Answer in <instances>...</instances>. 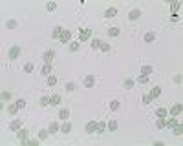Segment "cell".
<instances>
[{
	"instance_id": "obj_11",
	"label": "cell",
	"mask_w": 183,
	"mask_h": 146,
	"mask_svg": "<svg viewBox=\"0 0 183 146\" xmlns=\"http://www.w3.org/2000/svg\"><path fill=\"white\" fill-rule=\"evenodd\" d=\"M59 117H60V121H68V117H70V110L68 108H62L59 112Z\"/></svg>"
},
{
	"instance_id": "obj_18",
	"label": "cell",
	"mask_w": 183,
	"mask_h": 146,
	"mask_svg": "<svg viewBox=\"0 0 183 146\" xmlns=\"http://www.w3.org/2000/svg\"><path fill=\"white\" fill-rule=\"evenodd\" d=\"M172 133H174V135H181V133H183L181 122H178V124H174V126H172Z\"/></svg>"
},
{
	"instance_id": "obj_25",
	"label": "cell",
	"mask_w": 183,
	"mask_h": 146,
	"mask_svg": "<svg viewBox=\"0 0 183 146\" xmlns=\"http://www.w3.org/2000/svg\"><path fill=\"white\" fill-rule=\"evenodd\" d=\"M42 75L44 77H50L51 75V64H44L42 66Z\"/></svg>"
},
{
	"instance_id": "obj_43",
	"label": "cell",
	"mask_w": 183,
	"mask_h": 146,
	"mask_svg": "<svg viewBox=\"0 0 183 146\" xmlns=\"http://www.w3.org/2000/svg\"><path fill=\"white\" fill-rule=\"evenodd\" d=\"M99 50H101V51H104V53H106V51H110V44L101 42V48H99Z\"/></svg>"
},
{
	"instance_id": "obj_3",
	"label": "cell",
	"mask_w": 183,
	"mask_h": 146,
	"mask_svg": "<svg viewBox=\"0 0 183 146\" xmlns=\"http://www.w3.org/2000/svg\"><path fill=\"white\" fill-rule=\"evenodd\" d=\"M59 40H60L62 44H70V42H72V31H70V29H64Z\"/></svg>"
},
{
	"instance_id": "obj_20",
	"label": "cell",
	"mask_w": 183,
	"mask_h": 146,
	"mask_svg": "<svg viewBox=\"0 0 183 146\" xmlns=\"http://www.w3.org/2000/svg\"><path fill=\"white\" fill-rule=\"evenodd\" d=\"M179 8H181V4H179V2H172V4H170V11H172L170 15H178Z\"/></svg>"
},
{
	"instance_id": "obj_38",
	"label": "cell",
	"mask_w": 183,
	"mask_h": 146,
	"mask_svg": "<svg viewBox=\"0 0 183 146\" xmlns=\"http://www.w3.org/2000/svg\"><path fill=\"white\" fill-rule=\"evenodd\" d=\"M57 84V77H55V75H50V77H48V86H55Z\"/></svg>"
},
{
	"instance_id": "obj_46",
	"label": "cell",
	"mask_w": 183,
	"mask_h": 146,
	"mask_svg": "<svg viewBox=\"0 0 183 146\" xmlns=\"http://www.w3.org/2000/svg\"><path fill=\"white\" fill-rule=\"evenodd\" d=\"M8 27H9V29H15V27H17V22H15V20H9V22H8Z\"/></svg>"
},
{
	"instance_id": "obj_42",
	"label": "cell",
	"mask_w": 183,
	"mask_h": 146,
	"mask_svg": "<svg viewBox=\"0 0 183 146\" xmlns=\"http://www.w3.org/2000/svg\"><path fill=\"white\" fill-rule=\"evenodd\" d=\"M17 106H18V110H24L26 108V101L24 99H17Z\"/></svg>"
},
{
	"instance_id": "obj_9",
	"label": "cell",
	"mask_w": 183,
	"mask_h": 146,
	"mask_svg": "<svg viewBox=\"0 0 183 146\" xmlns=\"http://www.w3.org/2000/svg\"><path fill=\"white\" fill-rule=\"evenodd\" d=\"M93 84H95V77H93V75H88V77H84V88H92Z\"/></svg>"
},
{
	"instance_id": "obj_47",
	"label": "cell",
	"mask_w": 183,
	"mask_h": 146,
	"mask_svg": "<svg viewBox=\"0 0 183 146\" xmlns=\"http://www.w3.org/2000/svg\"><path fill=\"white\" fill-rule=\"evenodd\" d=\"M176 84H181V75H174V79H172Z\"/></svg>"
},
{
	"instance_id": "obj_30",
	"label": "cell",
	"mask_w": 183,
	"mask_h": 146,
	"mask_svg": "<svg viewBox=\"0 0 183 146\" xmlns=\"http://www.w3.org/2000/svg\"><path fill=\"white\" fill-rule=\"evenodd\" d=\"M90 46H92V50H99V48H101V40L99 38H92Z\"/></svg>"
},
{
	"instance_id": "obj_21",
	"label": "cell",
	"mask_w": 183,
	"mask_h": 146,
	"mask_svg": "<svg viewBox=\"0 0 183 146\" xmlns=\"http://www.w3.org/2000/svg\"><path fill=\"white\" fill-rule=\"evenodd\" d=\"M17 112H18V106H17V102H11L9 106H8V113H9V115H15Z\"/></svg>"
},
{
	"instance_id": "obj_12",
	"label": "cell",
	"mask_w": 183,
	"mask_h": 146,
	"mask_svg": "<svg viewBox=\"0 0 183 146\" xmlns=\"http://www.w3.org/2000/svg\"><path fill=\"white\" fill-rule=\"evenodd\" d=\"M116 15H117V9H116V8H108V9L104 11V17H106V18H114Z\"/></svg>"
},
{
	"instance_id": "obj_35",
	"label": "cell",
	"mask_w": 183,
	"mask_h": 146,
	"mask_svg": "<svg viewBox=\"0 0 183 146\" xmlns=\"http://www.w3.org/2000/svg\"><path fill=\"white\" fill-rule=\"evenodd\" d=\"M152 101H154V97H152L150 93L143 95V104H152Z\"/></svg>"
},
{
	"instance_id": "obj_44",
	"label": "cell",
	"mask_w": 183,
	"mask_h": 146,
	"mask_svg": "<svg viewBox=\"0 0 183 146\" xmlns=\"http://www.w3.org/2000/svg\"><path fill=\"white\" fill-rule=\"evenodd\" d=\"M50 104V97H40V106H48Z\"/></svg>"
},
{
	"instance_id": "obj_19",
	"label": "cell",
	"mask_w": 183,
	"mask_h": 146,
	"mask_svg": "<svg viewBox=\"0 0 183 146\" xmlns=\"http://www.w3.org/2000/svg\"><path fill=\"white\" fill-rule=\"evenodd\" d=\"M154 71V69H152V66L150 64H145L143 68H141V75H148V77H150V73Z\"/></svg>"
},
{
	"instance_id": "obj_24",
	"label": "cell",
	"mask_w": 183,
	"mask_h": 146,
	"mask_svg": "<svg viewBox=\"0 0 183 146\" xmlns=\"http://www.w3.org/2000/svg\"><path fill=\"white\" fill-rule=\"evenodd\" d=\"M60 131H62V133H70V131H72V124L70 122H62V126H60Z\"/></svg>"
},
{
	"instance_id": "obj_13",
	"label": "cell",
	"mask_w": 183,
	"mask_h": 146,
	"mask_svg": "<svg viewBox=\"0 0 183 146\" xmlns=\"http://www.w3.org/2000/svg\"><path fill=\"white\" fill-rule=\"evenodd\" d=\"M179 121H178V117H170V119H167L165 121V128H172L174 124H178Z\"/></svg>"
},
{
	"instance_id": "obj_16",
	"label": "cell",
	"mask_w": 183,
	"mask_h": 146,
	"mask_svg": "<svg viewBox=\"0 0 183 146\" xmlns=\"http://www.w3.org/2000/svg\"><path fill=\"white\" fill-rule=\"evenodd\" d=\"M141 17V11L139 9H132L130 13H128V18H130V20H137Z\"/></svg>"
},
{
	"instance_id": "obj_2",
	"label": "cell",
	"mask_w": 183,
	"mask_h": 146,
	"mask_svg": "<svg viewBox=\"0 0 183 146\" xmlns=\"http://www.w3.org/2000/svg\"><path fill=\"white\" fill-rule=\"evenodd\" d=\"M181 112H183V106H181V102H176L174 106L170 108V115H172V117H179V115H181Z\"/></svg>"
},
{
	"instance_id": "obj_45",
	"label": "cell",
	"mask_w": 183,
	"mask_h": 146,
	"mask_svg": "<svg viewBox=\"0 0 183 146\" xmlns=\"http://www.w3.org/2000/svg\"><path fill=\"white\" fill-rule=\"evenodd\" d=\"M73 89H75V84H73V82H68L66 84V92H73Z\"/></svg>"
},
{
	"instance_id": "obj_36",
	"label": "cell",
	"mask_w": 183,
	"mask_h": 146,
	"mask_svg": "<svg viewBox=\"0 0 183 146\" xmlns=\"http://www.w3.org/2000/svg\"><path fill=\"white\" fill-rule=\"evenodd\" d=\"M156 40V33H147L145 35V42H154Z\"/></svg>"
},
{
	"instance_id": "obj_8",
	"label": "cell",
	"mask_w": 183,
	"mask_h": 146,
	"mask_svg": "<svg viewBox=\"0 0 183 146\" xmlns=\"http://www.w3.org/2000/svg\"><path fill=\"white\" fill-rule=\"evenodd\" d=\"M20 128H22V121H20V119L11 121V124H9V130H11V131H18Z\"/></svg>"
},
{
	"instance_id": "obj_22",
	"label": "cell",
	"mask_w": 183,
	"mask_h": 146,
	"mask_svg": "<svg viewBox=\"0 0 183 146\" xmlns=\"http://www.w3.org/2000/svg\"><path fill=\"white\" fill-rule=\"evenodd\" d=\"M81 50V42L79 40H72L70 42V51H79Z\"/></svg>"
},
{
	"instance_id": "obj_17",
	"label": "cell",
	"mask_w": 183,
	"mask_h": 146,
	"mask_svg": "<svg viewBox=\"0 0 183 146\" xmlns=\"http://www.w3.org/2000/svg\"><path fill=\"white\" fill-rule=\"evenodd\" d=\"M119 108H121V101H117V99L110 101V110H112V112H117Z\"/></svg>"
},
{
	"instance_id": "obj_34",
	"label": "cell",
	"mask_w": 183,
	"mask_h": 146,
	"mask_svg": "<svg viewBox=\"0 0 183 146\" xmlns=\"http://www.w3.org/2000/svg\"><path fill=\"white\" fill-rule=\"evenodd\" d=\"M0 99H2V102H8V101H11V93L9 92H2Z\"/></svg>"
},
{
	"instance_id": "obj_23",
	"label": "cell",
	"mask_w": 183,
	"mask_h": 146,
	"mask_svg": "<svg viewBox=\"0 0 183 146\" xmlns=\"http://www.w3.org/2000/svg\"><path fill=\"white\" fill-rule=\"evenodd\" d=\"M62 31H64V29H62L60 26L53 27V33H51V35H53V38H60V35H62Z\"/></svg>"
},
{
	"instance_id": "obj_15",
	"label": "cell",
	"mask_w": 183,
	"mask_h": 146,
	"mask_svg": "<svg viewBox=\"0 0 183 146\" xmlns=\"http://www.w3.org/2000/svg\"><path fill=\"white\" fill-rule=\"evenodd\" d=\"M20 143L26 144V146H37L40 143V139H26V141H20Z\"/></svg>"
},
{
	"instance_id": "obj_4",
	"label": "cell",
	"mask_w": 183,
	"mask_h": 146,
	"mask_svg": "<svg viewBox=\"0 0 183 146\" xmlns=\"http://www.w3.org/2000/svg\"><path fill=\"white\" fill-rule=\"evenodd\" d=\"M90 35H92V29H81V33H79V42H86L88 38H90Z\"/></svg>"
},
{
	"instance_id": "obj_27",
	"label": "cell",
	"mask_w": 183,
	"mask_h": 146,
	"mask_svg": "<svg viewBox=\"0 0 183 146\" xmlns=\"http://www.w3.org/2000/svg\"><path fill=\"white\" fill-rule=\"evenodd\" d=\"M156 115H158V117H167L168 115V110L167 108H158V110H156Z\"/></svg>"
},
{
	"instance_id": "obj_7",
	"label": "cell",
	"mask_w": 183,
	"mask_h": 146,
	"mask_svg": "<svg viewBox=\"0 0 183 146\" xmlns=\"http://www.w3.org/2000/svg\"><path fill=\"white\" fill-rule=\"evenodd\" d=\"M84 130L88 131V133H93V131H97V122H95V121H88L86 126H84Z\"/></svg>"
},
{
	"instance_id": "obj_41",
	"label": "cell",
	"mask_w": 183,
	"mask_h": 146,
	"mask_svg": "<svg viewBox=\"0 0 183 146\" xmlns=\"http://www.w3.org/2000/svg\"><path fill=\"white\" fill-rule=\"evenodd\" d=\"M123 86H125L126 89H132V88H134V80H132V79H126V80H125V84H123Z\"/></svg>"
},
{
	"instance_id": "obj_37",
	"label": "cell",
	"mask_w": 183,
	"mask_h": 146,
	"mask_svg": "<svg viewBox=\"0 0 183 146\" xmlns=\"http://www.w3.org/2000/svg\"><path fill=\"white\" fill-rule=\"evenodd\" d=\"M33 68H35V66H33V62H26V64H24V71L26 73H31Z\"/></svg>"
},
{
	"instance_id": "obj_33",
	"label": "cell",
	"mask_w": 183,
	"mask_h": 146,
	"mask_svg": "<svg viewBox=\"0 0 183 146\" xmlns=\"http://www.w3.org/2000/svg\"><path fill=\"white\" fill-rule=\"evenodd\" d=\"M48 133H50L48 130H40L39 131V139H40V141H46V139H48Z\"/></svg>"
},
{
	"instance_id": "obj_29",
	"label": "cell",
	"mask_w": 183,
	"mask_h": 146,
	"mask_svg": "<svg viewBox=\"0 0 183 146\" xmlns=\"http://www.w3.org/2000/svg\"><path fill=\"white\" fill-rule=\"evenodd\" d=\"M150 95L154 97V99H156V97H159V95H161V88H159V86H154V88L150 89Z\"/></svg>"
},
{
	"instance_id": "obj_10",
	"label": "cell",
	"mask_w": 183,
	"mask_h": 146,
	"mask_svg": "<svg viewBox=\"0 0 183 146\" xmlns=\"http://www.w3.org/2000/svg\"><path fill=\"white\" fill-rule=\"evenodd\" d=\"M50 133H59L60 131V126H59V122H50V128H48Z\"/></svg>"
},
{
	"instance_id": "obj_39",
	"label": "cell",
	"mask_w": 183,
	"mask_h": 146,
	"mask_svg": "<svg viewBox=\"0 0 183 146\" xmlns=\"http://www.w3.org/2000/svg\"><path fill=\"white\" fill-rule=\"evenodd\" d=\"M106 131V122H97V133H103Z\"/></svg>"
},
{
	"instance_id": "obj_40",
	"label": "cell",
	"mask_w": 183,
	"mask_h": 146,
	"mask_svg": "<svg viewBox=\"0 0 183 146\" xmlns=\"http://www.w3.org/2000/svg\"><path fill=\"white\" fill-rule=\"evenodd\" d=\"M46 9H48V11H55L57 9V2H48V4H46Z\"/></svg>"
},
{
	"instance_id": "obj_32",
	"label": "cell",
	"mask_w": 183,
	"mask_h": 146,
	"mask_svg": "<svg viewBox=\"0 0 183 146\" xmlns=\"http://www.w3.org/2000/svg\"><path fill=\"white\" fill-rule=\"evenodd\" d=\"M106 128H108V131H116L117 130V121H110Z\"/></svg>"
},
{
	"instance_id": "obj_1",
	"label": "cell",
	"mask_w": 183,
	"mask_h": 146,
	"mask_svg": "<svg viewBox=\"0 0 183 146\" xmlns=\"http://www.w3.org/2000/svg\"><path fill=\"white\" fill-rule=\"evenodd\" d=\"M20 57V48L18 46H11L9 48V60H17Z\"/></svg>"
},
{
	"instance_id": "obj_5",
	"label": "cell",
	"mask_w": 183,
	"mask_h": 146,
	"mask_svg": "<svg viewBox=\"0 0 183 146\" xmlns=\"http://www.w3.org/2000/svg\"><path fill=\"white\" fill-rule=\"evenodd\" d=\"M53 59H55V51H53V50H48V51H46V53L42 55V60H44V64H50V62H51Z\"/></svg>"
},
{
	"instance_id": "obj_28",
	"label": "cell",
	"mask_w": 183,
	"mask_h": 146,
	"mask_svg": "<svg viewBox=\"0 0 183 146\" xmlns=\"http://www.w3.org/2000/svg\"><path fill=\"white\" fill-rule=\"evenodd\" d=\"M165 117H158V122H156V128H159V130H163L165 128Z\"/></svg>"
},
{
	"instance_id": "obj_6",
	"label": "cell",
	"mask_w": 183,
	"mask_h": 146,
	"mask_svg": "<svg viewBox=\"0 0 183 146\" xmlns=\"http://www.w3.org/2000/svg\"><path fill=\"white\" fill-rule=\"evenodd\" d=\"M28 135H29V130H26V128H20L17 131V139H18V141H26Z\"/></svg>"
},
{
	"instance_id": "obj_26",
	"label": "cell",
	"mask_w": 183,
	"mask_h": 146,
	"mask_svg": "<svg viewBox=\"0 0 183 146\" xmlns=\"http://www.w3.org/2000/svg\"><path fill=\"white\" fill-rule=\"evenodd\" d=\"M119 33H121V29H119V27H116V26L108 29V35H110V37H119Z\"/></svg>"
},
{
	"instance_id": "obj_31",
	"label": "cell",
	"mask_w": 183,
	"mask_h": 146,
	"mask_svg": "<svg viewBox=\"0 0 183 146\" xmlns=\"http://www.w3.org/2000/svg\"><path fill=\"white\" fill-rule=\"evenodd\" d=\"M148 80H150V77H148V75H139V77H137V82H139V84H147Z\"/></svg>"
},
{
	"instance_id": "obj_14",
	"label": "cell",
	"mask_w": 183,
	"mask_h": 146,
	"mask_svg": "<svg viewBox=\"0 0 183 146\" xmlns=\"http://www.w3.org/2000/svg\"><path fill=\"white\" fill-rule=\"evenodd\" d=\"M60 104V95H51L50 97V106H59Z\"/></svg>"
}]
</instances>
